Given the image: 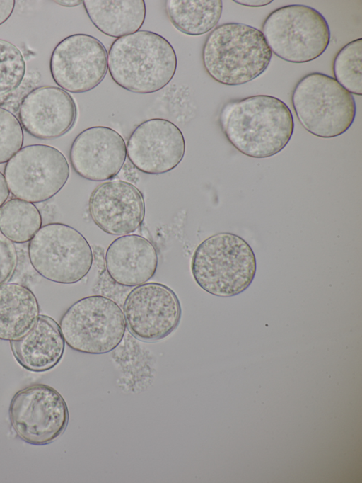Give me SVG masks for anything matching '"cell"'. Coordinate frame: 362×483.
Here are the masks:
<instances>
[{
    "mask_svg": "<svg viewBox=\"0 0 362 483\" xmlns=\"http://www.w3.org/2000/svg\"><path fill=\"white\" fill-rule=\"evenodd\" d=\"M219 121L230 144L252 158L279 153L294 130L288 106L276 97L264 94L228 102L221 110Z\"/></svg>",
    "mask_w": 362,
    "mask_h": 483,
    "instance_id": "6da1fadb",
    "label": "cell"
},
{
    "mask_svg": "<svg viewBox=\"0 0 362 483\" xmlns=\"http://www.w3.org/2000/svg\"><path fill=\"white\" fill-rule=\"evenodd\" d=\"M112 79L130 92L148 94L166 86L174 77L177 59L167 39L148 30L117 38L107 53Z\"/></svg>",
    "mask_w": 362,
    "mask_h": 483,
    "instance_id": "7a4b0ae2",
    "label": "cell"
},
{
    "mask_svg": "<svg viewBox=\"0 0 362 483\" xmlns=\"http://www.w3.org/2000/svg\"><path fill=\"white\" fill-rule=\"evenodd\" d=\"M272 52L259 29L241 23L215 27L202 52L203 66L216 81L227 86L248 83L267 69Z\"/></svg>",
    "mask_w": 362,
    "mask_h": 483,
    "instance_id": "3957f363",
    "label": "cell"
},
{
    "mask_svg": "<svg viewBox=\"0 0 362 483\" xmlns=\"http://www.w3.org/2000/svg\"><path fill=\"white\" fill-rule=\"evenodd\" d=\"M190 269L194 280L204 291L218 297H232L252 283L256 273V258L242 237L220 232L197 246Z\"/></svg>",
    "mask_w": 362,
    "mask_h": 483,
    "instance_id": "277c9868",
    "label": "cell"
},
{
    "mask_svg": "<svg viewBox=\"0 0 362 483\" xmlns=\"http://www.w3.org/2000/svg\"><path fill=\"white\" fill-rule=\"evenodd\" d=\"M291 103L303 128L321 138L344 134L353 124L356 113L353 95L334 78L317 72L306 74L297 82Z\"/></svg>",
    "mask_w": 362,
    "mask_h": 483,
    "instance_id": "5b68a950",
    "label": "cell"
},
{
    "mask_svg": "<svg viewBox=\"0 0 362 483\" xmlns=\"http://www.w3.org/2000/svg\"><path fill=\"white\" fill-rule=\"evenodd\" d=\"M261 31L272 52L291 63L317 59L327 48L331 37L322 13L303 4L276 8L264 21Z\"/></svg>",
    "mask_w": 362,
    "mask_h": 483,
    "instance_id": "8992f818",
    "label": "cell"
},
{
    "mask_svg": "<svg viewBox=\"0 0 362 483\" xmlns=\"http://www.w3.org/2000/svg\"><path fill=\"white\" fill-rule=\"evenodd\" d=\"M59 327L65 343L87 354L107 353L118 346L127 322L120 306L103 295H90L72 304L62 316Z\"/></svg>",
    "mask_w": 362,
    "mask_h": 483,
    "instance_id": "52a82bcc",
    "label": "cell"
},
{
    "mask_svg": "<svg viewBox=\"0 0 362 483\" xmlns=\"http://www.w3.org/2000/svg\"><path fill=\"white\" fill-rule=\"evenodd\" d=\"M28 257L33 268L44 278L61 284H74L89 273L93 254L84 236L60 222L42 226L30 240Z\"/></svg>",
    "mask_w": 362,
    "mask_h": 483,
    "instance_id": "ba28073f",
    "label": "cell"
},
{
    "mask_svg": "<svg viewBox=\"0 0 362 483\" xmlns=\"http://www.w3.org/2000/svg\"><path fill=\"white\" fill-rule=\"evenodd\" d=\"M70 169L65 156L47 144L22 147L6 164L4 176L16 198L30 203L46 201L66 183Z\"/></svg>",
    "mask_w": 362,
    "mask_h": 483,
    "instance_id": "9c48e42d",
    "label": "cell"
},
{
    "mask_svg": "<svg viewBox=\"0 0 362 483\" xmlns=\"http://www.w3.org/2000/svg\"><path fill=\"white\" fill-rule=\"evenodd\" d=\"M11 425L23 441L45 445L66 428L69 410L62 396L45 384H33L13 397L9 406Z\"/></svg>",
    "mask_w": 362,
    "mask_h": 483,
    "instance_id": "30bf717a",
    "label": "cell"
},
{
    "mask_svg": "<svg viewBox=\"0 0 362 483\" xmlns=\"http://www.w3.org/2000/svg\"><path fill=\"white\" fill-rule=\"evenodd\" d=\"M49 69L59 88L72 93H85L98 86L106 76L107 52L96 38L73 34L55 46Z\"/></svg>",
    "mask_w": 362,
    "mask_h": 483,
    "instance_id": "8fae6325",
    "label": "cell"
},
{
    "mask_svg": "<svg viewBox=\"0 0 362 483\" xmlns=\"http://www.w3.org/2000/svg\"><path fill=\"white\" fill-rule=\"evenodd\" d=\"M123 313L127 326L136 338L154 342L166 338L177 327L182 309L171 288L151 282L137 285L129 292Z\"/></svg>",
    "mask_w": 362,
    "mask_h": 483,
    "instance_id": "7c38bea8",
    "label": "cell"
},
{
    "mask_svg": "<svg viewBox=\"0 0 362 483\" xmlns=\"http://www.w3.org/2000/svg\"><path fill=\"white\" fill-rule=\"evenodd\" d=\"M132 165L148 174L168 172L182 161L185 140L180 129L163 118L146 120L131 133L126 144Z\"/></svg>",
    "mask_w": 362,
    "mask_h": 483,
    "instance_id": "4fadbf2b",
    "label": "cell"
},
{
    "mask_svg": "<svg viewBox=\"0 0 362 483\" xmlns=\"http://www.w3.org/2000/svg\"><path fill=\"white\" fill-rule=\"evenodd\" d=\"M127 157L126 143L115 130L93 126L81 131L74 140L69 160L74 171L92 181H105L115 177Z\"/></svg>",
    "mask_w": 362,
    "mask_h": 483,
    "instance_id": "5bb4252c",
    "label": "cell"
},
{
    "mask_svg": "<svg viewBox=\"0 0 362 483\" xmlns=\"http://www.w3.org/2000/svg\"><path fill=\"white\" fill-rule=\"evenodd\" d=\"M88 212L94 223L112 235L135 232L145 216L142 193L133 184L122 181H107L99 184L88 200Z\"/></svg>",
    "mask_w": 362,
    "mask_h": 483,
    "instance_id": "9a60e30c",
    "label": "cell"
},
{
    "mask_svg": "<svg viewBox=\"0 0 362 483\" xmlns=\"http://www.w3.org/2000/svg\"><path fill=\"white\" fill-rule=\"evenodd\" d=\"M22 127L40 140H53L74 126L77 107L73 97L62 89L42 86L33 89L22 99L18 110Z\"/></svg>",
    "mask_w": 362,
    "mask_h": 483,
    "instance_id": "2e32d148",
    "label": "cell"
},
{
    "mask_svg": "<svg viewBox=\"0 0 362 483\" xmlns=\"http://www.w3.org/2000/svg\"><path fill=\"white\" fill-rule=\"evenodd\" d=\"M105 260L111 279L127 287L149 280L155 275L158 263L155 246L139 234H125L115 239L108 246Z\"/></svg>",
    "mask_w": 362,
    "mask_h": 483,
    "instance_id": "e0dca14e",
    "label": "cell"
},
{
    "mask_svg": "<svg viewBox=\"0 0 362 483\" xmlns=\"http://www.w3.org/2000/svg\"><path fill=\"white\" fill-rule=\"evenodd\" d=\"M13 354L25 369L47 371L61 360L65 341L59 325L51 317L40 314L33 328L23 337L10 341Z\"/></svg>",
    "mask_w": 362,
    "mask_h": 483,
    "instance_id": "ac0fdd59",
    "label": "cell"
},
{
    "mask_svg": "<svg viewBox=\"0 0 362 483\" xmlns=\"http://www.w3.org/2000/svg\"><path fill=\"white\" fill-rule=\"evenodd\" d=\"M40 305L33 291L17 283L0 284V339L13 341L25 335L35 324Z\"/></svg>",
    "mask_w": 362,
    "mask_h": 483,
    "instance_id": "d6986e66",
    "label": "cell"
},
{
    "mask_svg": "<svg viewBox=\"0 0 362 483\" xmlns=\"http://www.w3.org/2000/svg\"><path fill=\"white\" fill-rule=\"evenodd\" d=\"M83 5L95 27L112 38L139 30L146 18L144 0H85Z\"/></svg>",
    "mask_w": 362,
    "mask_h": 483,
    "instance_id": "ffe728a7",
    "label": "cell"
},
{
    "mask_svg": "<svg viewBox=\"0 0 362 483\" xmlns=\"http://www.w3.org/2000/svg\"><path fill=\"white\" fill-rule=\"evenodd\" d=\"M167 16L181 33L198 36L216 27L222 14L221 0H167Z\"/></svg>",
    "mask_w": 362,
    "mask_h": 483,
    "instance_id": "44dd1931",
    "label": "cell"
},
{
    "mask_svg": "<svg viewBox=\"0 0 362 483\" xmlns=\"http://www.w3.org/2000/svg\"><path fill=\"white\" fill-rule=\"evenodd\" d=\"M41 227V214L30 202L11 198L0 208V231L14 243L30 241Z\"/></svg>",
    "mask_w": 362,
    "mask_h": 483,
    "instance_id": "7402d4cb",
    "label": "cell"
},
{
    "mask_svg": "<svg viewBox=\"0 0 362 483\" xmlns=\"http://www.w3.org/2000/svg\"><path fill=\"white\" fill-rule=\"evenodd\" d=\"M336 81L351 94L362 95V39L344 45L337 53L332 65Z\"/></svg>",
    "mask_w": 362,
    "mask_h": 483,
    "instance_id": "603a6c76",
    "label": "cell"
},
{
    "mask_svg": "<svg viewBox=\"0 0 362 483\" xmlns=\"http://www.w3.org/2000/svg\"><path fill=\"white\" fill-rule=\"evenodd\" d=\"M26 70L24 57L13 43L0 39V95L16 89Z\"/></svg>",
    "mask_w": 362,
    "mask_h": 483,
    "instance_id": "cb8c5ba5",
    "label": "cell"
},
{
    "mask_svg": "<svg viewBox=\"0 0 362 483\" xmlns=\"http://www.w3.org/2000/svg\"><path fill=\"white\" fill-rule=\"evenodd\" d=\"M23 130L17 117L0 107V164L7 162L21 148Z\"/></svg>",
    "mask_w": 362,
    "mask_h": 483,
    "instance_id": "d4e9b609",
    "label": "cell"
},
{
    "mask_svg": "<svg viewBox=\"0 0 362 483\" xmlns=\"http://www.w3.org/2000/svg\"><path fill=\"white\" fill-rule=\"evenodd\" d=\"M17 264L18 254L13 242L0 231V284L13 276Z\"/></svg>",
    "mask_w": 362,
    "mask_h": 483,
    "instance_id": "484cf974",
    "label": "cell"
},
{
    "mask_svg": "<svg viewBox=\"0 0 362 483\" xmlns=\"http://www.w3.org/2000/svg\"><path fill=\"white\" fill-rule=\"evenodd\" d=\"M15 3L14 0H0V25L6 23L12 15Z\"/></svg>",
    "mask_w": 362,
    "mask_h": 483,
    "instance_id": "4316f807",
    "label": "cell"
},
{
    "mask_svg": "<svg viewBox=\"0 0 362 483\" xmlns=\"http://www.w3.org/2000/svg\"><path fill=\"white\" fill-rule=\"evenodd\" d=\"M10 191L6 185L4 174L0 171V208L9 197Z\"/></svg>",
    "mask_w": 362,
    "mask_h": 483,
    "instance_id": "83f0119b",
    "label": "cell"
},
{
    "mask_svg": "<svg viewBox=\"0 0 362 483\" xmlns=\"http://www.w3.org/2000/svg\"><path fill=\"white\" fill-rule=\"evenodd\" d=\"M235 3L248 7H262L273 2L272 0H234Z\"/></svg>",
    "mask_w": 362,
    "mask_h": 483,
    "instance_id": "f1b7e54d",
    "label": "cell"
},
{
    "mask_svg": "<svg viewBox=\"0 0 362 483\" xmlns=\"http://www.w3.org/2000/svg\"><path fill=\"white\" fill-rule=\"evenodd\" d=\"M53 1L64 7H75L83 4L81 0H57Z\"/></svg>",
    "mask_w": 362,
    "mask_h": 483,
    "instance_id": "f546056e",
    "label": "cell"
}]
</instances>
